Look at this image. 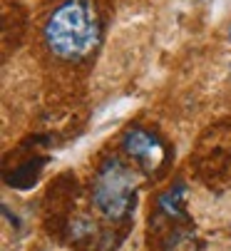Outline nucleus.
Listing matches in <instances>:
<instances>
[{
    "mask_svg": "<svg viewBox=\"0 0 231 251\" xmlns=\"http://www.w3.org/2000/svg\"><path fill=\"white\" fill-rule=\"evenodd\" d=\"M229 38H231V30H229Z\"/></svg>",
    "mask_w": 231,
    "mask_h": 251,
    "instance_id": "nucleus-5",
    "label": "nucleus"
},
{
    "mask_svg": "<svg viewBox=\"0 0 231 251\" xmlns=\"http://www.w3.org/2000/svg\"><path fill=\"white\" fill-rule=\"evenodd\" d=\"M92 201L109 222L127 219L137 201V174L125 162L109 159L100 167L92 182Z\"/></svg>",
    "mask_w": 231,
    "mask_h": 251,
    "instance_id": "nucleus-2",
    "label": "nucleus"
},
{
    "mask_svg": "<svg viewBox=\"0 0 231 251\" xmlns=\"http://www.w3.org/2000/svg\"><path fill=\"white\" fill-rule=\"evenodd\" d=\"M159 211L164 214L167 219H184L186 217V187L181 182H177L172 189H167L162 197H159Z\"/></svg>",
    "mask_w": 231,
    "mask_h": 251,
    "instance_id": "nucleus-4",
    "label": "nucleus"
},
{
    "mask_svg": "<svg viewBox=\"0 0 231 251\" xmlns=\"http://www.w3.org/2000/svg\"><path fill=\"white\" fill-rule=\"evenodd\" d=\"M100 15L92 0H65L43 27L45 45L60 60H82L100 45Z\"/></svg>",
    "mask_w": 231,
    "mask_h": 251,
    "instance_id": "nucleus-1",
    "label": "nucleus"
},
{
    "mask_svg": "<svg viewBox=\"0 0 231 251\" xmlns=\"http://www.w3.org/2000/svg\"><path fill=\"white\" fill-rule=\"evenodd\" d=\"M122 150L125 154L147 174H157L169 162V147L167 142L147 127H129L122 134Z\"/></svg>",
    "mask_w": 231,
    "mask_h": 251,
    "instance_id": "nucleus-3",
    "label": "nucleus"
}]
</instances>
